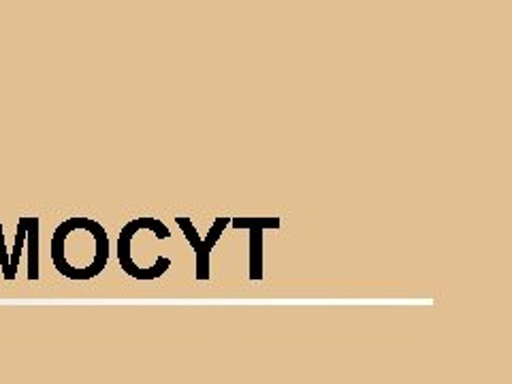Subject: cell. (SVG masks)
<instances>
[{
  "instance_id": "1",
  "label": "cell",
  "mask_w": 512,
  "mask_h": 384,
  "mask_svg": "<svg viewBox=\"0 0 512 384\" xmlns=\"http://www.w3.org/2000/svg\"><path fill=\"white\" fill-rule=\"evenodd\" d=\"M109 261V237L92 218H69L60 222L52 235V263L58 274L84 282L92 280Z\"/></svg>"
},
{
  "instance_id": "2",
  "label": "cell",
  "mask_w": 512,
  "mask_h": 384,
  "mask_svg": "<svg viewBox=\"0 0 512 384\" xmlns=\"http://www.w3.org/2000/svg\"><path fill=\"white\" fill-rule=\"evenodd\" d=\"M175 222H178V227L182 229L184 237L188 239V244L192 246V250H195V254H197V280L199 282L210 280V254H212V248L216 246V242L220 239V235L224 233V229H227L229 224H231V218H218L212 224L210 233L205 235V239L199 237V233L195 231V227H192V222L188 218H175Z\"/></svg>"
},
{
  "instance_id": "3",
  "label": "cell",
  "mask_w": 512,
  "mask_h": 384,
  "mask_svg": "<svg viewBox=\"0 0 512 384\" xmlns=\"http://www.w3.org/2000/svg\"><path fill=\"white\" fill-rule=\"evenodd\" d=\"M231 224L250 231V280H263V231L280 229V218H231Z\"/></svg>"
},
{
  "instance_id": "4",
  "label": "cell",
  "mask_w": 512,
  "mask_h": 384,
  "mask_svg": "<svg viewBox=\"0 0 512 384\" xmlns=\"http://www.w3.org/2000/svg\"><path fill=\"white\" fill-rule=\"evenodd\" d=\"M28 280H39V218L28 216Z\"/></svg>"
},
{
  "instance_id": "5",
  "label": "cell",
  "mask_w": 512,
  "mask_h": 384,
  "mask_svg": "<svg viewBox=\"0 0 512 384\" xmlns=\"http://www.w3.org/2000/svg\"><path fill=\"white\" fill-rule=\"evenodd\" d=\"M26 231H28V216L22 218L18 222V229H15V244H13V252L9 256V278H7V282H13L15 278H18V263H20V254H22V248H24V242H26Z\"/></svg>"
},
{
  "instance_id": "6",
  "label": "cell",
  "mask_w": 512,
  "mask_h": 384,
  "mask_svg": "<svg viewBox=\"0 0 512 384\" xmlns=\"http://www.w3.org/2000/svg\"><path fill=\"white\" fill-rule=\"evenodd\" d=\"M0 267H3L5 280L9 278V252L5 244V233H3V222H0Z\"/></svg>"
}]
</instances>
